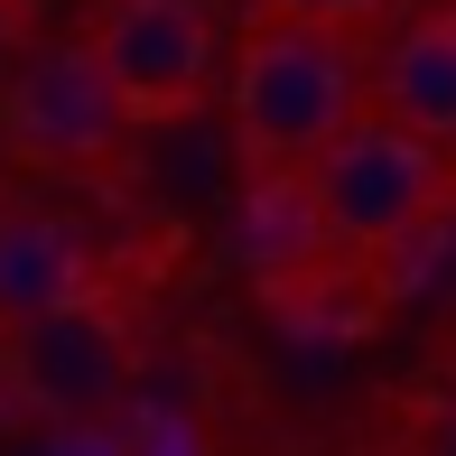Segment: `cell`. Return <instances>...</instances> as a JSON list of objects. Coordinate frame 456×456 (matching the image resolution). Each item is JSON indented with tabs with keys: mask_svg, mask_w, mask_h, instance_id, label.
<instances>
[{
	"mask_svg": "<svg viewBox=\"0 0 456 456\" xmlns=\"http://www.w3.org/2000/svg\"><path fill=\"white\" fill-rule=\"evenodd\" d=\"M410 456H456V401L419 419V447H410Z\"/></svg>",
	"mask_w": 456,
	"mask_h": 456,
	"instance_id": "8fae6325",
	"label": "cell"
},
{
	"mask_svg": "<svg viewBox=\"0 0 456 456\" xmlns=\"http://www.w3.org/2000/svg\"><path fill=\"white\" fill-rule=\"evenodd\" d=\"M363 102H372V112H391L401 131H419V140H438V150H456V10L410 19V28L372 56Z\"/></svg>",
	"mask_w": 456,
	"mask_h": 456,
	"instance_id": "52a82bcc",
	"label": "cell"
},
{
	"mask_svg": "<svg viewBox=\"0 0 456 456\" xmlns=\"http://www.w3.org/2000/svg\"><path fill=\"white\" fill-rule=\"evenodd\" d=\"M0 401H10V326H0Z\"/></svg>",
	"mask_w": 456,
	"mask_h": 456,
	"instance_id": "7c38bea8",
	"label": "cell"
},
{
	"mask_svg": "<svg viewBox=\"0 0 456 456\" xmlns=\"http://www.w3.org/2000/svg\"><path fill=\"white\" fill-rule=\"evenodd\" d=\"M10 401L47 428H112L121 410L140 401V326L112 289H85V298L47 307V317L10 326Z\"/></svg>",
	"mask_w": 456,
	"mask_h": 456,
	"instance_id": "3957f363",
	"label": "cell"
},
{
	"mask_svg": "<svg viewBox=\"0 0 456 456\" xmlns=\"http://www.w3.org/2000/svg\"><path fill=\"white\" fill-rule=\"evenodd\" d=\"M85 47L102 85L121 94L131 131L196 121V102L215 94V10L205 0H94Z\"/></svg>",
	"mask_w": 456,
	"mask_h": 456,
	"instance_id": "5b68a950",
	"label": "cell"
},
{
	"mask_svg": "<svg viewBox=\"0 0 456 456\" xmlns=\"http://www.w3.org/2000/svg\"><path fill=\"white\" fill-rule=\"evenodd\" d=\"M354 112H363V47L354 37L252 10L233 75H224V121H233L242 168H307Z\"/></svg>",
	"mask_w": 456,
	"mask_h": 456,
	"instance_id": "7a4b0ae2",
	"label": "cell"
},
{
	"mask_svg": "<svg viewBox=\"0 0 456 456\" xmlns=\"http://www.w3.org/2000/svg\"><path fill=\"white\" fill-rule=\"evenodd\" d=\"M298 186H307V215H317V233H326L336 261H391V252H410L419 233L447 224L456 150L401 131L391 112L363 102V112L298 168Z\"/></svg>",
	"mask_w": 456,
	"mask_h": 456,
	"instance_id": "6da1fadb",
	"label": "cell"
},
{
	"mask_svg": "<svg viewBox=\"0 0 456 456\" xmlns=\"http://www.w3.org/2000/svg\"><path fill=\"white\" fill-rule=\"evenodd\" d=\"M0 150L37 177H102L121 150H131V112L102 85L85 37H56V47H28L0 85Z\"/></svg>",
	"mask_w": 456,
	"mask_h": 456,
	"instance_id": "277c9868",
	"label": "cell"
},
{
	"mask_svg": "<svg viewBox=\"0 0 456 456\" xmlns=\"http://www.w3.org/2000/svg\"><path fill=\"white\" fill-rule=\"evenodd\" d=\"M121 419H131V456H205V438L186 419H168V410H121Z\"/></svg>",
	"mask_w": 456,
	"mask_h": 456,
	"instance_id": "9c48e42d",
	"label": "cell"
},
{
	"mask_svg": "<svg viewBox=\"0 0 456 456\" xmlns=\"http://www.w3.org/2000/svg\"><path fill=\"white\" fill-rule=\"evenodd\" d=\"M252 10H261V19H307V28H345V37H354L363 19L391 10V0H252Z\"/></svg>",
	"mask_w": 456,
	"mask_h": 456,
	"instance_id": "ba28073f",
	"label": "cell"
},
{
	"mask_svg": "<svg viewBox=\"0 0 456 456\" xmlns=\"http://www.w3.org/2000/svg\"><path fill=\"white\" fill-rule=\"evenodd\" d=\"M19 56H28V0H0V85H10Z\"/></svg>",
	"mask_w": 456,
	"mask_h": 456,
	"instance_id": "30bf717a",
	"label": "cell"
},
{
	"mask_svg": "<svg viewBox=\"0 0 456 456\" xmlns=\"http://www.w3.org/2000/svg\"><path fill=\"white\" fill-rule=\"evenodd\" d=\"M102 289L94 233L75 215H47V205H10L0 215V326L19 317H47V307Z\"/></svg>",
	"mask_w": 456,
	"mask_h": 456,
	"instance_id": "8992f818",
	"label": "cell"
}]
</instances>
